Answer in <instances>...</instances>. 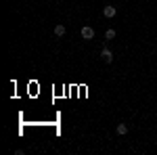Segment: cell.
<instances>
[{
  "label": "cell",
  "instance_id": "6da1fadb",
  "mask_svg": "<svg viewBox=\"0 0 157 155\" xmlns=\"http://www.w3.org/2000/svg\"><path fill=\"white\" fill-rule=\"evenodd\" d=\"M80 36L84 38V40H92V38H94V29H92L90 25H84V27L80 29Z\"/></svg>",
  "mask_w": 157,
  "mask_h": 155
},
{
  "label": "cell",
  "instance_id": "7a4b0ae2",
  "mask_svg": "<svg viewBox=\"0 0 157 155\" xmlns=\"http://www.w3.org/2000/svg\"><path fill=\"white\" fill-rule=\"evenodd\" d=\"M103 15H105L107 19H113V17L117 15V9H115L113 4H107V6H103Z\"/></svg>",
  "mask_w": 157,
  "mask_h": 155
},
{
  "label": "cell",
  "instance_id": "3957f363",
  "mask_svg": "<svg viewBox=\"0 0 157 155\" xmlns=\"http://www.w3.org/2000/svg\"><path fill=\"white\" fill-rule=\"evenodd\" d=\"M101 59L105 61V63H113V52H111V50L105 46L103 50H101Z\"/></svg>",
  "mask_w": 157,
  "mask_h": 155
},
{
  "label": "cell",
  "instance_id": "277c9868",
  "mask_svg": "<svg viewBox=\"0 0 157 155\" xmlns=\"http://www.w3.org/2000/svg\"><path fill=\"white\" fill-rule=\"evenodd\" d=\"M65 32H67V29H65V25L63 23H59V25H55V36H65Z\"/></svg>",
  "mask_w": 157,
  "mask_h": 155
},
{
  "label": "cell",
  "instance_id": "5b68a950",
  "mask_svg": "<svg viewBox=\"0 0 157 155\" xmlns=\"http://www.w3.org/2000/svg\"><path fill=\"white\" fill-rule=\"evenodd\" d=\"M115 130H117V134H121V136H124V134H128V124H117V128H115Z\"/></svg>",
  "mask_w": 157,
  "mask_h": 155
},
{
  "label": "cell",
  "instance_id": "8992f818",
  "mask_svg": "<svg viewBox=\"0 0 157 155\" xmlns=\"http://www.w3.org/2000/svg\"><path fill=\"white\" fill-rule=\"evenodd\" d=\"M115 38V29H107L105 32V40H113Z\"/></svg>",
  "mask_w": 157,
  "mask_h": 155
}]
</instances>
